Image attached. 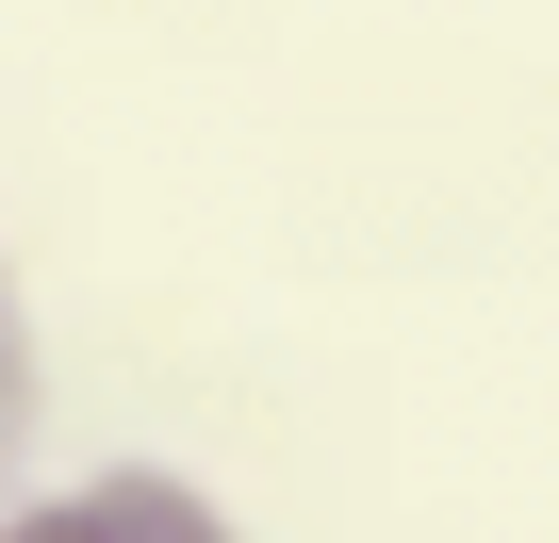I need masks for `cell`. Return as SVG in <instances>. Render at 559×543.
Listing matches in <instances>:
<instances>
[{
    "label": "cell",
    "instance_id": "cell-1",
    "mask_svg": "<svg viewBox=\"0 0 559 543\" xmlns=\"http://www.w3.org/2000/svg\"><path fill=\"white\" fill-rule=\"evenodd\" d=\"M0 543H247V527L198 477H165V461H99V477H67L34 510H0Z\"/></svg>",
    "mask_w": 559,
    "mask_h": 543
},
{
    "label": "cell",
    "instance_id": "cell-2",
    "mask_svg": "<svg viewBox=\"0 0 559 543\" xmlns=\"http://www.w3.org/2000/svg\"><path fill=\"white\" fill-rule=\"evenodd\" d=\"M34 445V314H17V263H0V461Z\"/></svg>",
    "mask_w": 559,
    "mask_h": 543
}]
</instances>
